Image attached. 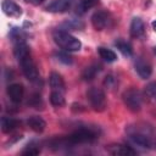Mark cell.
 <instances>
[{"mask_svg":"<svg viewBox=\"0 0 156 156\" xmlns=\"http://www.w3.org/2000/svg\"><path fill=\"white\" fill-rule=\"evenodd\" d=\"M27 124H28V127L32 130H34L37 133H41L45 129V127H46L45 121L41 117H39V116H32V117H29L27 119Z\"/></svg>","mask_w":156,"mask_h":156,"instance_id":"cell-15","label":"cell"},{"mask_svg":"<svg viewBox=\"0 0 156 156\" xmlns=\"http://www.w3.org/2000/svg\"><path fill=\"white\" fill-rule=\"evenodd\" d=\"M151 26H152V29L156 32V20L155 21H152V23H151Z\"/></svg>","mask_w":156,"mask_h":156,"instance_id":"cell-30","label":"cell"},{"mask_svg":"<svg viewBox=\"0 0 156 156\" xmlns=\"http://www.w3.org/2000/svg\"><path fill=\"white\" fill-rule=\"evenodd\" d=\"M24 1L28 2V4H32L34 6H38V5H40V4L44 2V0H24Z\"/></svg>","mask_w":156,"mask_h":156,"instance_id":"cell-29","label":"cell"},{"mask_svg":"<svg viewBox=\"0 0 156 156\" xmlns=\"http://www.w3.org/2000/svg\"><path fill=\"white\" fill-rule=\"evenodd\" d=\"M10 38H11L13 44L20 43V41H26L24 40L26 35H24V33H23V30L21 28H12L11 32H10Z\"/></svg>","mask_w":156,"mask_h":156,"instance_id":"cell-23","label":"cell"},{"mask_svg":"<svg viewBox=\"0 0 156 156\" xmlns=\"http://www.w3.org/2000/svg\"><path fill=\"white\" fill-rule=\"evenodd\" d=\"M52 38H54V41L65 51H78L82 48L80 40L66 30H62V29L55 30L52 34Z\"/></svg>","mask_w":156,"mask_h":156,"instance_id":"cell-3","label":"cell"},{"mask_svg":"<svg viewBox=\"0 0 156 156\" xmlns=\"http://www.w3.org/2000/svg\"><path fill=\"white\" fill-rule=\"evenodd\" d=\"M18 126V121H16L12 117H1V130L2 133H11L16 127Z\"/></svg>","mask_w":156,"mask_h":156,"instance_id":"cell-17","label":"cell"},{"mask_svg":"<svg viewBox=\"0 0 156 156\" xmlns=\"http://www.w3.org/2000/svg\"><path fill=\"white\" fill-rule=\"evenodd\" d=\"M155 54H156V48H155Z\"/></svg>","mask_w":156,"mask_h":156,"instance_id":"cell-31","label":"cell"},{"mask_svg":"<svg viewBox=\"0 0 156 156\" xmlns=\"http://www.w3.org/2000/svg\"><path fill=\"white\" fill-rule=\"evenodd\" d=\"M144 93H145V96L147 98V100L156 104V83L155 82H151V83L146 84V87L144 89Z\"/></svg>","mask_w":156,"mask_h":156,"instance_id":"cell-22","label":"cell"},{"mask_svg":"<svg viewBox=\"0 0 156 156\" xmlns=\"http://www.w3.org/2000/svg\"><path fill=\"white\" fill-rule=\"evenodd\" d=\"M50 102H51V105L55 106V107H61V106H63V105H65L63 93L52 90L51 94H50Z\"/></svg>","mask_w":156,"mask_h":156,"instance_id":"cell-21","label":"cell"},{"mask_svg":"<svg viewBox=\"0 0 156 156\" xmlns=\"http://www.w3.org/2000/svg\"><path fill=\"white\" fill-rule=\"evenodd\" d=\"M96 2H98V0H79L78 5H77V7H76V12H77L78 15H83V13H85L89 9L94 7V6L96 5Z\"/></svg>","mask_w":156,"mask_h":156,"instance_id":"cell-20","label":"cell"},{"mask_svg":"<svg viewBox=\"0 0 156 156\" xmlns=\"http://www.w3.org/2000/svg\"><path fill=\"white\" fill-rule=\"evenodd\" d=\"M28 105L33 106L34 108H41L43 106V100H41V96L39 94H33L29 100H28Z\"/></svg>","mask_w":156,"mask_h":156,"instance_id":"cell-24","label":"cell"},{"mask_svg":"<svg viewBox=\"0 0 156 156\" xmlns=\"http://www.w3.org/2000/svg\"><path fill=\"white\" fill-rule=\"evenodd\" d=\"M98 52L100 55V57L106 61V62H115L117 60V55L113 50L111 49H107V48H104V46H100L98 48Z\"/></svg>","mask_w":156,"mask_h":156,"instance_id":"cell-19","label":"cell"},{"mask_svg":"<svg viewBox=\"0 0 156 156\" xmlns=\"http://www.w3.org/2000/svg\"><path fill=\"white\" fill-rule=\"evenodd\" d=\"M115 78H113V76H111V74H108V76H106L105 77V80H104V85H106L107 88H111L113 84H115Z\"/></svg>","mask_w":156,"mask_h":156,"instance_id":"cell-28","label":"cell"},{"mask_svg":"<svg viewBox=\"0 0 156 156\" xmlns=\"http://www.w3.org/2000/svg\"><path fill=\"white\" fill-rule=\"evenodd\" d=\"M122 99L124 105L133 112H138L141 108V104H143V96L141 93L138 89H128L122 94Z\"/></svg>","mask_w":156,"mask_h":156,"instance_id":"cell-6","label":"cell"},{"mask_svg":"<svg viewBox=\"0 0 156 156\" xmlns=\"http://www.w3.org/2000/svg\"><path fill=\"white\" fill-rule=\"evenodd\" d=\"M55 56L57 57L58 61L63 62L65 65H71V63H72V57H71L67 52H62V51H60V52H56Z\"/></svg>","mask_w":156,"mask_h":156,"instance_id":"cell-26","label":"cell"},{"mask_svg":"<svg viewBox=\"0 0 156 156\" xmlns=\"http://www.w3.org/2000/svg\"><path fill=\"white\" fill-rule=\"evenodd\" d=\"M49 84L50 88L55 91H61L65 93L66 90V85H65V80L62 78L61 74H58L57 72H51L49 76Z\"/></svg>","mask_w":156,"mask_h":156,"instance_id":"cell-13","label":"cell"},{"mask_svg":"<svg viewBox=\"0 0 156 156\" xmlns=\"http://www.w3.org/2000/svg\"><path fill=\"white\" fill-rule=\"evenodd\" d=\"M115 46H116L124 56H127V57H130V56L133 55V48H132V45H130L128 41L123 40V39L116 40V41H115Z\"/></svg>","mask_w":156,"mask_h":156,"instance_id":"cell-18","label":"cell"},{"mask_svg":"<svg viewBox=\"0 0 156 156\" xmlns=\"http://www.w3.org/2000/svg\"><path fill=\"white\" fill-rule=\"evenodd\" d=\"M134 69L135 72L138 73V76L141 78V79H147L150 78L151 73H152V67L151 65L143 60V58H136L135 62H134Z\"/></svg>","mask_w":156,"mask_h":156,"instance_id":"cell-10","label":"cell"},{"mask_svg":"<svg viewBox=\"0 0 156 156\" xmlns=\"http://www.w3.org/2000/svg\"><path fill=\"white\" fill-rule=\"evenodd\" d=\"M23 94H24V89L23 85L20 83H13L7 87V95L10 100L15 104L21 102V100L23 99Z\"/></svg>","mask_w":156,"mask_h":156,"instance_id":"cell-11","label":"cell"},{"mask_svg":"<svg viewBox=\"0 0 156 156\" xmlns=\"http://www.w3.org/2000/svg\"><path fill=\"white\" fill-rule=\"evenodd\" d=\"M98 138V133L96 130H94L93 128H87V127H82L76 129L71 135L67 136L68 144L69 145H76V144H87V143H93L95 139Z\"/></svg>","mask_w":156,"mask_h":156,"instance_id":"cell-4","label":"cell"},{"mask_svg":"<svg viewBox=\"0 0 156 156\" xmlns=\"http://www.w3.org/2000/svg\"><path fill=\"white\" fill-rule=\"evenodd\" d=\"M71 4L72 0H54L50 5H48L46 11L52 13H62L71 7Z\"/></svg>","mask_w":156,"mask_h":156,"instance_id":"cell-12","label":"cell"},{"mask_svg":"<svg viewBox=\"0 0 156 156\" xmlns=\"http://www.w3.org/2000/svg\"><path fill=\"white\" fill-rule=\"evenodd\" d=\"M87 98H88V101H89L90 106L95 111L101 112V111L105 110V107H106V95H105L102 89L96 88V87L89 88L88 91H87Z\"/></svg>","mask_w":156,"mask_h":156,"instance_id":"cell-5","label":"cell"},{"mask_svg":"<svg viewBox=\"0 0 156 156\" xmlns=\"http://www.w3.org/2000/svg\"><path fill=\"white\" fill-rule=\"evenodd\" d=\"M40 154V149L35 145H28L23 151H22V155L23 156H35Z\"/></svg>","mask_w":156,"mask_h":156,"instance_id":"cell-25","label":"cell"},{"mask_svg":"<svg viewBox=\"0 0 156 156\" xmlns=\"http://www.w3.org/2000/svg\"><path fill=\"white\" fill-rule=\"evenodd\" d=\"M66 26L68 28H72V29H79V28H83L84 24L80 22V21H77V20H72V21H68L66 23Z\"/></svg>","mask_w":156,"mask_h":156,"instance_id":"cell-27","label":"cell"},{"mask_svg":"<svg viewBox=\"0 0 156 156\" xmlns=\"http://www.w3.org/2000/svg\"><path fill=\"white\" fill-rule=\"evenodd\" d=\"M145 27H144V22L141 21V18L139 17H134L130 22V28H129V33L132 38H140L144 34Z\"/></svg>","mask_w":156,"mask_h":156,"instance_id":"cell-14","label":"cell"},{"mask_svg":"<svg viewBox=\"0 0 156 156\" xmlns=\"http://www.w3.org/2000/svg\"><path fill=\"white\" fill-rule=\"evenodd\" d=\"M106 150L108 154L113 156H133L136 154V151L132 149V146L123 145V144H111L106 146Z\"/></svg>","mask_w":156,"mask_h":156,"instance_id":"cell-8","label":"cell"},{"mask_svg":"<svg viewBox=\"0 0 156 156\" xmlns=\"http://www.w3.org/2000/svg\"><path fill=\"white\" fill-rule=\"evenodd\" d=\"M1 9H2V12L9 17L20 18L22 16V9L12 0H4L1 2Z\"/></svg>","mask_w":156,"mask_h":156,"instance_id":"cell-9","label":"cell"},{"mask_svg":"<svg viewBox=\"0 0 156 156\" xmlns=\"http://www.w3.org/2000/svg\"><path fill=\"white\" fill-rule=\"evenodd\" d=\"M128 139L129 141L140 149H154L156 146V139L147 132V130H140L139 128L130 127L128 128Z\"/></svg>","mask_w":156,"mask_h":156,"instance_id":"cell-2","label":"cell"},{"mask_svg":"<svg viewBox=\"0 0 156 156\" xmlns=\"http://www.w3.org/2000/svg\"><path fill=\"white\" fill-rule=\"evenodd\" d=\"M100 71H101V66H100V65H96V63L90 65V66L85 67V69L83 71V73H82V78H83L84 80H87V82L93 80V79L99 74Z\"/></svg>","mask_w":156,"mask_h":156,"instance_id":"cell-16","label":"cell"},{"mask_svg":"<svg viewBox=\"0 0 156 156\" xmlns=\"http://www.w3.org/2000/svg\"><path fill=\"white\" fill-rule=\"evenodd\" d=\"M13 55L21 66V69L24 74V77L32 82V83H38L40 80V74L38 72V68L32 58L29 46L27 45L26 41H20L13 44Z\"/></svg>","mask_w":156,"mask_h":156,"instance_id":"cell-1","label":"cell"},{"mask_svg":"<svg viewBox=\"0 0 156 156\" xmlns=\"http://www.w3.org/2000/svg\"><path fill=\"white\" fill-rule=\"evenodd\" d=\"M110 15L105 11H96L91 16V24L96 30H102L110 24Z\"/></svg>","mask_w":156,"mask_h":156,"instance_id":"cell-7","label":"cell"}]
</instances>
